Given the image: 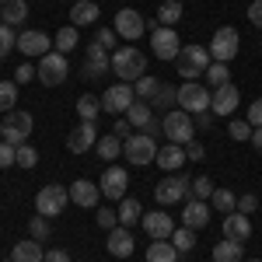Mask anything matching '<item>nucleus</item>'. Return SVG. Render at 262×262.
<instances>
[{
  "mask_svg": "<svg viewBox=\"0 0 262 262\" xmlns=\"http://www.w3.org/2000/svg\"><path fill=\"white\" fill-rule=\"evenodd\" d=\"M112 74L119 77L122 84H137L147 74V56H143V49L137 46H126V49H116L112 53Z\"/></svg>",
  "mask_w": 262,
  "mask_h": 262,
  "instance_id": "1",
  "label": "nucleus"
},
{
  "mask_svg": "<svg viewBox=\"0 0 262 262\" xmlns=\"http://www.w3.org/2000/svg\"><path fill=\"white\" fill-rule=\"evenodd\" d=\"M161 133L168 137V143L185 147V143L196 140V122H192V116L185 108H171V112H164V119H161Z\"/></svg>",
  "mask_w": 262,
  "mask_h": 262,
  "instance_id": "2",
  "label": "nucleus"
},
{
  "mask_svg": "<svg viewBox=\"0 0 262 262\" xmlns=\"http://www.w3.org/2000/svg\"><path fill=\"white\" fill-rule=\"evenodd\" d=\"M179 77L185 81H196V77H206V67H210V49H203V46H182L179 49Z\"/></svg>",
  "mask_w": 262,
  "mask_h": 262,
  "instance_id": "3",
  "label": "nucleus"
},
{
  "mask_svg": "<svg viewBox=\"0 0 262 262\" xmlns=\"http://www.w3.org/2000/svg\"><path fill=\"white\" fill-rule=\"evenodd\" d=\"M32 126H35L32 116L14 108V112H7L0 119V140H7L11 147H21V143H28V137H32Z\"/></svg>",
  "mask_w": 262,
  "mask_h": 262,
  "instance_id": "4",
  "label": "nucleus"
},
{
  "mask_svg": "<svg viewBox=\"0 0 262 262\" xmlns=\"http://www.w3.org/2000/svg\"><path fill=\"white\" fill-rule=\"evenodd\" d=\"M158 140L150 137V133H133L129 140L122 143V154H126V161L129 164H137V168H143V164H150V161H158Z\"/></svg>",
  "mask_w": 262,
  "mask_h": 262,
  "instance_id": "5",
  "label": "nucleus"
},
{
  "mask_svg": "<svg viewBox=\"0 0 262 262\" xmlns=\"http://www.w3.org/2000/svg\"><path fill=\"white\" fill-rule=\"evenodd\" d=\"M210 101H213V91L200 81H182L179 88V108H185L189 116H200V112H210Z\"/></svg>",
  "mask_w": 262,
  "mask_h": 262,
  "instance_id": "6",
  "label": "nucleus"
},
{
  "mask_svg": "<svg viewBox=\"0 0 262 262\" xmlns=\"http://www.w3.org/2000/svg\"><path fill=\"white\" fill-rule=\"evenodd\" d=\"M238 46H242V35L231 28V25H224L213 32V39H210V60L213 63H231L238 56Z\"/></svg>",
  "mask_w": 262,
  "mask_h": 262,
  "instance_id": "7",
  "label": "nucleus"
},
{
  "mask_svg": "<svg viewBox=\"0 0 262 262\" xmlns=\"http://www.w3.org/2000/svg\"><path fill=\"white\" fill-rule=\"evenodd\" d=\"M179 49H182V42H179V28L158 25V28L150 32V53H154L158 60H164V63L179 60Z\"/></svg>",
  "mask_w": 262,
  "mask_h": 262,
  "instance_id": "8",
  "label": "nucleus"
},
{
  "mask_svg": "<svg viewBox=\"0 0 262 262\" xmlns=\"http://www.w3.org/2000/svg\"><path fill=\"white\" fill-rule=\"evenodd\" d=\"M189 189H192V179L182 175V171H175V175H168V179H161L158 185H154V200L161 203V206H171V203L185 200Z\"/></svg>",
  "mask_w": 262,
  "mask_h": 262,
  "instance_id": "9",
  "label": "nucleus"
},
{
  "mask_svg": "<svg viewBox=\"0 0 262 262\" xmlns=\"http://www.w3.org/2000/svg\"><path fill=\"white\" fill-rule=\"evenodd\" d=\"M67 200H70V189L67 185H42L39 196H35V213L42 217H60L67 210Z\"/></svg>",
  "mask_w": 262,
  "mask_h": 262,
  "instance_id": "10",
  "label": "nucleus"
},
{
  "mask_svg": "<svg viewBox=\"0 0 262 262\" xmlns=\"http://www.w3.org/2000/svg\"><path fill=\"white\" fill-rule=\"evenodd\" d=\"M35 70H39V84H46V88H56V84L67 81L70 63H67V56H63V53H56V49H53V53H46V56L39 60V67H35Z\"/></svg>",
  "mask_w": 262,
  "mask_h": 262,
  "instance_id": "11",
  "label": "nucleus"
},
{
  "mask_svg": "<svg viewBox=\"0 0 262 262\" xmlns=\"http://www.w3.org/2000/svg\"><path fill=\"white\" fill-rule=\"evenodd\" d=\"M112 28H116V35L126 42H137L147 32V25H143V14L140 11H133V7H119L116 11V18H112Z\"/></svg>",
  "mask_w": 262,
  "mask_h": 262,
  "instance_id": "12",
  "label": "nucleus"
},
{
  "mask_svg": "<svg viewBox=\"0 0 262 262\" xmlns=\"http://www.w3.org/2000/svg\"><path fill=\"white\" fill-rule=\"evenodd\" d=\"M18 53L25 60H42L46 53H53V39L46 32H35V28H25L18 35Z\"/></svg>",
  "mask_w": 262,
  "mask_h": 262,
  "instance_id": "13",
  "label": "nucleus"
},
{
  "mask_svg": "<svg viewBox=\"0 0 262 262\" xmlns=\"http://www.w3.org/2000/svg\"><path fill=\"white\" fill-rule=\"evenodd\" d=\"M137 101V91H133V84H112L105 95H101V108H108L112 116H126L129 112V105Z\"/></svg>",
  "mask_w": 262,
  "mask_h": 262,
  "instance_id": "14",
  "label": "nucleus"
},
{
  "mask_svg": "<svg viewBox=\"0 0 262 262\" xmlns=\"http://www.w3.org/2000/svg\"><path fill=\"white\" fill-rule=\"evenodd\" d=\"M101 196L105 200H116L119 203L122 196H126V189H129V175H126V168H119V164H108L105 171H101Z\"/></svg>",
  "mask_w": 262,
  "mask_h": 262,
  "instance_id": "15",
  "label": "nucleus"
},
{
  "mask_svg": "<svg viewBox=\"0 0 262 262\" xmlns=\"http://www.w3.org/2000/svg\"><path fill=\"white\" fill-rule=\"evenodd\" d=\"M140 224H143V231H147L150 242H168L171 231H175V221H171L164 210H150V213H143Z\"/></svg>",
  "mask_w": 262,
  "mask_h": 262,
  "instance_id": "16",
  "label": "nucleus"
},
{
  "mask_svg": "<svg viewBox=\"0 0 262 262\" xmlns=\"http://www.w3.org/2000/svg\"><path fill=\"white\" fill-rule=\"evenodd\" d=\"M238 105H242V91H238L234 84H224V88L213 91L210 112H213V116H234V112H238Z\"/></svg>",
  "mask_w": 262,
  "mask_h": 262,
  "instance_id": "17",
  "label": "nucleus"
},
{
  "mask_svg": "<svg viewBox=\"0 0 262 262\" xmlns=\"http://www.w3.org/2000/svg\"><path fill=\"white\" fill-rule=\"evenodd\" d=\"M98 200H101V185H95L91 179H77L70 185V203H74V206L91 210V206H98Z\"/></svg>",
  "mask_w": 262,
  "mask_h": 262,
  "instance_id": "18",
  "label": "nucleus"
},
{
  "mask_svg": "<svg viewBox=\"0 0 262 262\" xmlns=\"http://www.w3.org/2000/svg\"><path fill=\"white\" fill-rule=\"evenodd\" d=\"M95 143H98V137H95V122H81L77 129L67 133V150H70V154H88Z\"/></svg>",
  "mask_w": 262,
  "mask_h": 262,
  "instance_id": "19",
  "label": "nucleus"
},
{
  "mask_svg": "<svg viewBox=\"0 0 262 262\" xmlns=\"http://www.w3.org/2000/svg\"><path fill=\"white\" fill-rule=\"evenodd\" d=\"M108 70H112V56L91 42V49H88V56H84V67H81V77H101V74H108Z\"/></svg>",
  "mask_w": 262,
  "mask_h": 262,
  "instance_id": "20",
  "label": "nucleus"
},
{
  "mask_svg": "<svg viewBox=\"0 0 262 262\" xmlns=\"http://www.w3.org/2000/svg\"><path fill=\"white\" fill-rule=\"evenodd\" d=\"M210 224V206L203 200H189L182 206V227H192V231H203Z\"/></svg>",
  "mask_w": 262,
  "mask_h": 262,
  "instance_id": "21",
  "label": "nucleus"
},
{
  "mask_svg": "<svg viewBox=\"0 0 262 262\" xmlns=\"http://www.w3.org/2000/svg\"><path fill=\"white\" fill-rule=\"evenodd\" d=\"M224 238H231V242H248L252 238V221H248V213H227L224 217Z\"/></svg>",
  "mask_w": 262,
  "mask_h": 262,
  "instance_id": "22",
  "label": "nucleus"
},
{
  "mask_svg": "<svg viewBox=\"0 0 262 262\" xmlns=\"http://www.w3.org/2000/svg\"><path fill=\"white\" fill-rule=\"evenodd\" d=\"M133 234H129V227H112L108 231V255H116V259H129L133 255Z\"/></svg>",
  "mask_w": 262,
  "mask_h": 262,
  "instance_id": "23",
  "label": "nucleus"
},
{
  "mask_svg": "<svg viewBox=\"0 0 262 262\" xmlns=\"http://www.w3.org/2000/svg\"><path fill=\"white\" fill-rule=\"evenodd\" d=\"M168 175H175V171H182V164H189V158H185V147H179V143H168V147H161L158 150V161Z\"/></svg>",
  "mask_w": 262,
  "mask_h": 262,
  "instance_id": "24",
  "label": "nucleus"
},
{
  "mask_svg": "<svg viewBox=\"0 0 262 262\" xmlns=\"http://www.w3.org/2000/svg\"><path fill=\"white\" fill-rule=\"evenodd\" d=\"M101 18V7L95 0H77L74 7H70V25L74 28H84V25H95Z\"/></svg>",
  "mask_w": 262,
  "mask_h": 262,
  "instance_id": "25",
  "label": "nucleus"
},
{
  "mask_svg": "<svg viewBox=\"0 0 262 262\" xmlns=\"http://www.w3.org/2000/svg\"><path fill=\"white\" fill-rule=\"evenodd\" d=\"M42 259H46V248L35 238H25L11 248V262H42Z\"/></svg>",
  "mask_w": 262,
  "mask_h": 262,
  "instance_id": "26",
  "label": "nucleus"
},
{
  "mask_svg": "<svg viewBox=\"0 0 262 262\" xmlns=\"http://www.w3.org/2000/svg\"><path fill=\"white\" fill-rule=\"evenodd\" d=\"M213 262H245V245L231 242V238L217 242L213 245Z\"/></svg>",
  "mask_w": 262,
  "mask_h": 262,
  "instance_id": "27",
  "label": "nucleus"
},
{
  "mask_svg": "<svg viewBox=\"0 0 262 262\" xmlns=\"http://www.w3.org/2000/svg\"><path fill=\"white\" fill-rule=\"evenodd\" d=\"M116 213H119V224H122V227H133V224H140L143 206L133 200V196H122V200H119V210H116Z\"/></svg>",
  "mask_w": 262,
  "mask_h": 262,
  "instance_id": "28",
  "label": "nucleus"
},
{
  "mask_svg": "<svg viewBox=\"0 0 262 262\" xmlns=\"http://www.w3.org/2000/svg\"><path fill=\"white\" fill-rule=\"evenodd\" d=\"M25 18H28V4H25V0H7V4L0 7V21L11 25V28H18Z\"/></svg>",
  "mask_w": 262,
  "mask_h": 262,
  "instance_id": "29",
  "label": "nucleus"
},
{
  "mask_svg": "<svg viewBox=\"0 0 262 262\" xmlns=\"http://www.w3.org/2000/svg\"><path fill=\"white\" fill-rule=\"evenodd\" d=\"M95 154H98L101 161H116L122 154V140L116 133H105V137H98V143H95Z\"/></svg>",
  "mask_w": 262,
  "mask_h": 262,
  "instance_id": "30",
  "label": "nucleus"
},
{
  "mask_svg": "<svg viewBox=\"0 0 262 262\" xmlns=\"http://www.w3.org/2000/svg\"><path fill=\"white\" fill-rule=\"evenodd\" d=\"M150 101H143V98H137L133 105H129V112H126V119L133 122V129H147V122H154V116H150Z\"/></svg>",
  "mask_w": 262,
  "mask_h": 262,
  "instance_id": "31",
  "label": "nucleus"
},
{
  "mask_svg": "<svg viewBox=\"0 0 262 262\" xmlns=\"http://www.w3.org/2000/svg\"><path fill=\"white\" fill-rule=\"evenodd\" d=\"M147 262H179V248L171 242H150L147 245Z\"/></svg>",
  "mask_w": 262,
  "mask_h": 262,
  "instance_id": "32",
  "label": "nucleus"
},
{
  "mask_svg": "<svg viewBox=\"0 0 262 262\" xmlns=\"http://www.w3.org/2000/svg\"><path fill=\"white\" fill-rule=\"evenodd\" d=\"M210 203H213V210H217V213H224V217L238 210V196H234V189H213Z\"/></svg>",
  "mask_w": 262,
  "mask_h": 262,
  "instance_id": "33",
  "label": "nucleus"
},
{
  "mask_svg": "<svg viewBox=\"0 0 262 262\" xmlns=\"http://www.w3.org/2000/svg\"><path fill=\"white\" fill-rule=\"evenodd\" d=\"M182 14H185L182 0H164L161 7H158V21H161V25H168V28H175V25L182 21Z\"/></svg>",
  "mask_w": 262,
  "mask_h": 262,
  "instance_id": "34",
  "label": "nucleus"
},
{
  "mask_svg": "<svg viewBox=\"0 0 262 262\" xmlns=\"http://www.w3.org/2000/svg\"><path fill=\"white\" fill-rule=\"evenodd\" d=\"M98 112H101V98H95V95H81L77 98V116H81V122H98Z\"/></svg>",
  "mask_w": 262,
  "mask_h": 262,
  "instance_id": "35",
  "label": "nucleus"
},
{
  "mask_svg": "<svg viewBox=\"0 0 262 262\" xmlns=\"http://www.w3.org/2000/svg\"><path fill=\"white\" fill-rule=\"evenodd\" d=\"M77 39H81V35H77V28H74V25H63L60 32H56V39H53V49L67 56V53L77 46Z\"/></svg>",
  "mask_w": 262,
  "mask_h": 262,
  "instance_id": "36",
  "label": "nucleus"
},
{
  "mask_svg": "<svg viewBox=\"0 0 262 262\" xmlns=\"http://www.w3.org/2000/svg\"><path fill=\"white\" fill-rule=\"evenodd\" d=\"M168 242L179 248V255H185V252H192V248H196V231H192V227H175Z\"/></svg>",
  "mask_w": 262,
  "mask_h": 262,
  "instance_id": "37",
  "label": "nucleus"
},
{
  "mask_svg": "<svg viewBox=\"0 0 262 262\" xmlns=\"http://www.w3.org/2000/svg\"><path fill=\"white\" fill-rule=\"evenodd\" d=\"M18 81H0V112L7 116V112H14V105H18Z\"/></svg>",
  "mask_w": 262,
  "mask_h": 262,
  "instance_id": "38",
  "label": "nucleus"
},
{
  "mask_svg": "<svg viewBox=\"0 0 262 262\" xmlns=\"http://www.w3.org/2000/svg\"><path fill=\"white\" fill-rule=\"evenodd\" d=\"M224 84H231V70H227V63H210L206 67V88H224Z\"/></svg>",
  "mask_w": 262,
  "mask_h": 262,
  "instance_id": "39",
  "label": "nucleus"
},
{
  "mask_svg": "<svg viewBox=\"0 0 262 262\" xmlns=\"http://www.w3.org/2000/svg\"><path fill=\"white\" fill-rule=\"evenodd\" d=\"M150 105H154V108H168V112H171V105H179V88H171V84H161V88L154 91Z\"/></svg>",
  "mask_w": 262,
  "mask_h": 262,
  "instance_id": "40",
  "label": "nucleus"
},
{
  "mask_svg": "<svg viewBox=\"0 0 262 262\" xmlns=\"http://www.w3.org/2000/svg\"><path fill=\"white\" fill-rule=\"evenodd\" d=\"M95 46L105 49V53H116V49H119V35H116V28H98V32H95Z\"/></svg>",
  "mask_w": 262,
  "mask_h": 262,
  "instance_id": "41",
  "label": "nucleus"
},
{
  "mask_svg": "<svg viewBox=\"0 0 262 262\" xmlns=\"http://www.w3.org/2000/svg\"><path fill=\"white\" fill-rule=\"evenodd\" d=\"M11 49H18V35H14V28H11V25H4V21H0V60H4V56H11Z\"/></svg>",
  "mask_w": 262,
  "mask_h": 262,
  "instance_id": "42",
  "label": "nucleus"
},
{
  "mask_svg": "<svg viewBox=\"0 0 262 262\" xmlns=\"http://www.w3.org/2000/svg\"><path fill=\"white\" fill-rule=\"evenodd\" d=\"M14 164H18V168H25V171H28V168H35V164H39V154H35V147H32V143H21L18 154H14Z\"/></svg>",
  "mask_w": 262,
  "mask_h": 262,
  "instance_id": "43",
  "label": "nucleus"
},
{
  "mask_svg": "<svg viewBox=\"0 0 262 262\" xmlns=\"http://www.w3.org/2000/svg\"><path fill=\"white\" fill-rule=\"evenodd\" d=\"M158 88H161V81H158V77H147V74H143L140 81L133 84L137 98H143V101H150V98H154V91H158Z\"/></svg>",
  "mask_w": 262,
  "mask_h": 262,
  "instance_id": "44",
  "label": "nucleus"
},
{
  "mask_svg": "<svg viewBox=\"0 0 262 262\" xmlns=\"http://www.w3.org/2000/svg\"><path fill=\"white\" fill-rule=\"evenodd\" d=\"M213 189H217V185H213V182L206 179V175H200V179H192V189H189V192H192V200H210V196H213Z\"/></svg>",
  "mask_w": 262,
  "mask_h": 262,
  "instance_id": "45",
  "label": "nucleus"
},
{
  "mask_svg": "<svg viewBox=\"0 0 262 262\" xmlns=\"http://www.w3.org/2000/svg\"><path fill=\"white\" fill-rule=\"evenodd\" d=\"M28 231H32V238H35V242H46V238H49V231H53V227H49V217L35 213V217L28 221Z\"/></svg>",
  "mask_w": 262,
  "mask_h": 262,
  "instance_id": "46",
  "label": "nucleus"
},
{
  "mask_svg": "<svg viewBox=\"0 0 262 262\" xmlns=\"http://www.w3.org/2000/svg\"><path fill=\"white\" fill-rule=\"evenodd\" d=\"M227 137L234 143H242V140H252V126H248V119H234L231 126H227Z\"/></svg>",
  "mask_w": 262,
  "mask_h": 262,
  "instance_id": "47",
  "label": "nucleus"
},
{
  "mask_svg": "<svg viewBox=\"0 0 262 262\" xmlns=\"http://www.w3.org/2000/svg\"><path fill=\"white\" fill-rule=\"evenodd\" d=\"M95 224L105 227V231H112V227H119V213L108 210V206H98V210H95Z\"/></svg>",
  "mask_w": 262,
  "mask_h": 262,
  "instance_id": "48",
  "label": "nucleus"
},
{
  "mask_svg": "<svg viewBox=\"0 0 262 262\" xmlns=\"http://www.w3.org/2000/svg\"><path fill=\"white\" fill-rule=\"evenodd\" d=\"M14 81H18V84H32V81H39V70L32 67V60H25L18 70H14Z\"/></svg>",
  "mask_w": 262,
  "mask_h": 262,
  "instance_id": "49",
  "label": "nucleus"
},
{
  "mask_svg": "<svg viewBox=\"0 0 262 262\" xmlns=\"http://www.w3.org/2000/svg\"><path fill=\"white\" fill-rule=\"evenodd\" d=\"M112 133H116V137H119V140L126 143L129 137H133V122L126 119V116H119V119H116V126H112Z\"/></svg>",
  "mask_w": 262,
  "mask_h": 262,
  "instance_id": "50",
  "label": "nucleus"
},
{
  "mask_svg": "<svg viewBox=\"0 0 262 262\" xmlns=\"http://www.w3.org/2000/svg\"><path fill=\"white\" fill-rule=\"evenodd\" d=\"M245 119H248L252 129H259V126H262V98H255L252 105H248V116H245Z\"/></svg>",
  "mask_w": 262,
  "mask_h": 262,
  "instance_id": "51",
  "label": "nucleus"
},
{
  "mask_svg": "<svg viewBox=\"0 0 262 262\" xmlns=\"http://www.w3.org/2000/svg\"><path fill=\"white\" fill-rule=\"evenodd\" d=\"M14 154H18V147H11L7 140H0V168H11V164H14Z\"/></svg>",
  "mask_w": 262,
  "mask_h": 262,
  "instance_id": "52",
  "label": "nucleus"
},
{
  "mask_svg": "<svg viewBox=\"0 0 262 262\" xmlns=\"http://www.w3.org/2000/svg\"><path fill=\"white\" fill-rule=\"evenodd\" d=\"M255 210H259V200H255L252 192H248V196H238V213H248V217H252Z\"/></svg>",
  "mask_w": 262,
  "mask_h": 262,
  "instance_id": "53",
  "label": "nucleus"
},
{
  "mask_svg": "<svg viewBox=\"0 0 262 262\" xmlns=\"http://www.w3.org/2000/svg\"><path fill=\"white\" fill-rule=\"evenodd\" d=\"M185 158H189V161H203V158H206V147H203L200 140L185 143Z\"/></svg>",
  "mask_w": 262,
  "mask_h": 262,
  "instance_id": "54",
  "label": "nucleus"
},
{
  "mask_svg": "<svg viewBox=\"0 0 262 262\" xmlns=\"http://www.w3.org/2000/svg\"><path fill=\"white\" fill-rule=\"evenodd\" d=\"M248 21H252L255 28H262V0H252V4H248Z\"/></svg>",
  "mask_w": 262,
  "mask_h": 262,
  "instance_id": "55",
  "label": "nucleus"
},
{
  "mask_svg": "<svg viewBox=\"0 0 262 262\" xmlns=\"http://www.w3.org/2000/svg\"><path fill=\"white\" fill-rule=\"evenodd\" d=\"M42 262H70V255H67L63 248H49V252H46V259H42Z\"/></svg>",
  "mask_w": 262,
  "mask_h": 262,
  "instance_id": "56",
  "label": "nucleus"
},
{
  "mask_svg": "<svg viewBox=\"0 0 262 262\" xmlns=\"http://www.w3.org/2000/svg\"><path fill=\"white\" fill-rule=\"evenodd\" d=\"M192 122H196V129H210V126H213V112H200Z\"/></svg>",
  "mask_w": 262,
  "mask_h": 262,
  "instance_id": "57",
  "label": "nucleus"
},
{
  "mask_svg": "<svg viewBox=\"0 0 262 262\" xmlns=\"http://www.w3.org/2000/svg\"><path fill=\"white\" fill-rule=\"evenodd\" d=\"M252 147L262 154V126H259V129H252Z\"/></svg>",
  "mask_w": 262,
  "mask_h": 262,
  "instance_id": "58",
  "label": "nucleus"
},
{
  "mask_svg": "<svg viewBox=\"0 0 262 262\" xmlns=\"http://www.w3.org/2000/svg\"><path fill=\"white\" fill-rule=\"evenodd\" d=\"M245 262H262V259H245Z\"/></svg>",
  "mask_w": 262,
  "mask_h": 262,
  "instance_id": "59",
  "label": "nucleus"
},
{
  "mask_svg": "<svg viewBox=\"0 0 262 262\" xmlns=\"http://www.w3.org/2000/svg\"><path fill=\"white\" fill-rule=\"evenodd\" d=\"M4 4H7V0H0V7H4Z\"/></svg>",
  "mask_w": 262,
  "mask_h": 262,
  "instance_id": "60",
  "label": "nucleus"
}]
</instances>
